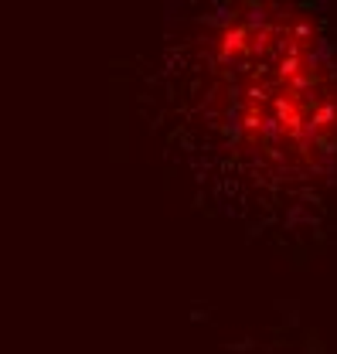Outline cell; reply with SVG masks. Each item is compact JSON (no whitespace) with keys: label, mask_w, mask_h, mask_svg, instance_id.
<instances>
[{"label":"cell","mask_w":337,"mask_h":354,"mask_svg":"<svg viewBox=\"0 0 337 354\" xmlns=\"http://www.w3.org/2000/svg\"><path fill=\"white\" fill-rule=\"evenodd\" d=\"M177 167L253 232H317L337 205V48L290 0H225L150 86Z\"/></svg>","instance_id":"cell-1"}]
</instances>
